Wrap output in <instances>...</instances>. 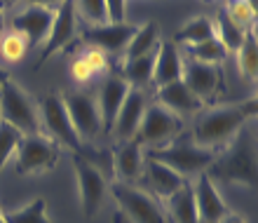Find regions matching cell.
Listing matches in <instances>:
<instances>
[{
  "label": "cell",
  "mask_w": 258,
  "mask_h": 223,
  "mask_svg": "<svg viewBox=\"0 0 258 223\" xmlns=\"http://www.w3.org/2000/svg\"><path fill=\"white\" fill-rule=\"evenodd\" d=\"M181 129H183V118L162 108L160 103H148L132 141L139 146H148V148H162L181 134Z\"/></svg>",
  "instance_id": "5b68a950"
},
{
  "label": "cell",
  "mask_w": 258,
  "mask_h": 223,
  "mask_svg": "<svg viewBox=\"0 0 258 223\" xmlns=\"http://www.w3.org/2000/svg\"><path fill=\"white\" fill-rule=\"evenodd\" d=\"M239 57V71L244 75L246 80L256 82V75H258V42H256V26L253 31H246V38L242 42V47L237 49Z\"/></svg>",
  "instance_id": "83f0119b"
},
{
  "label": "cell",
  "mask_w": 258,
  "mask_h": 223,
  "mask_svg": "<svg viewBox=\"0 0 258 223\" xmlns=\"http://www.w3.org/2000/svg\"><path fill=\"white\" fill-rule=\"evenodd\" d=\"M246 5L251 7L253 12H258V0H246Z\"/></svg>",
  "instance_id": "ab89813d"
},
{
  "label": "cell",
  "mask_w": 258,
  "mask_h": 223,
  "mask_svg": "<svg viewBox=\"0 0 258 223\" xmlns=\"http://www.w3.org/2000/svg\"><path fill=\"white\" fill-rule=\"evenodd\" d=\"M136 33V26L132 24H101V26L82 28V40L89 47H96L106 54H122L129 45L132 35Z\"/></svg>",
  "instance_id": "4fadbf2b"
},
{
  "label": "cell",
  "mask_w": 258,
  "mask_h": 223,
  "mask_svg": "<svg viewBox=\"0 0 258 223\" xmlns=\"http://www.w3.org/2000/svg\"><path fill=\"white\" fill-rule=\"evenodd\" d=\"M71 75H73L75 82H80V85H85V82L92 80V68H89V64L85 61V57H78V59H73V64H71Z\"/></svg>",
  "instance_id": "e575fe53"
},
{
  "label": "cell",
  "mask_w": 258,
  "mask_h": 223,
  "mask_svg": "<svg viewBox=\"0 0 258 223\" xmlns=\"http://www.w3.org/2000/svg\"><path fill=\"white\" fill-rule=\"evenodd\" d=\"M157 103L162 108L171 110L174 115H192V113H200L204 103L192 94L190 89L183 85V80H174L169 85H162L157 87Z\"/></svg>",
  "instance_id": "ac0fdd59"
},
{
  "label": "cell",
  "mask_w": 258,
  "mask_h": 223,
  "mask_svg": "<svg viewBox=\"0 0 258 223\" xmlns=\"http://www.w3.org/2000/svg\"><path fill=\"white\" fill-rule=\"evenodd\" d=\"M0 223H5V216H3V211H0Z\"/></svg>",
  "instance_id": "b9f144b4"
},
{
  "label": "cell",
  "mask_w": 258,
  "mask_h": 223,
  "mask_svg": "<svg viewBox=\"0 0 258 223\" xmlns=\"http://www.w3.org/2000/svg\"><path fill=\"white\" fill-rule=\"evenodd\" d=\"M52 21H54V10L42 5H28L19 14H14L12 28L14 33H19L26 40L28 47H38L40 42L47 40Z\"/></svg>",
  "instance_id": "8fae6325"
},
{
  "label": "cell",
  "mask_w": 258,
  "mask_h": 223,
  "mask_svg": "<svg viewBox=\"0 0 258 223\" xmlns=\"http://www.w3.org/2000/svg\"><path fill=\"white\" fill-rule=\"evenodd\" d=\"M12 5H17V0H0V10H10Z\"/></svg>",
  "instance_id": "f35d334b"
},
{
  "label": "cell",
  "mask_w": 258,
  "mask_h": 223,
  "mask_svg": "<svg viewBox=\"0 0 258 223\" xmlns=\"http://www.w3.org/2000/svg\"><path fill=\"white\" fill-rule=\"evenodd\" d=\"M181 80L192 94L200 99V101H209L221 92L223 87V78H221V71L218 66H211V64H200V61L188 59L183 64V75Z\"/></svg>",
  "instance_id": "5bb4252c"
},
{
  "label": "cell",
  "mask_w": 258,
  "mask_h": 223,
  "mask_svg": "<svg viewBox=\"0 0 258 223\" xmlns=\"http://www.w3.org/2000/svg\"><path fill=\"white\" fill-rule=\"evenodd\" d=\"M155 52H148L143 57L136 59H127L124 61V73L122 78L127 80V85L132 89H146L153 82V66H155Z\"/></svg>",
  "instance_id": "603a6c76"
},
{
  "label": "cell",
  "mask_w": 258,
  "mask_h": 223,
  "mask_svg": "<svg viewBox=\"0 0 258 223\" xmlns=\"http://www.w3.org/2000/svg\"><path fill=\"white\" fill-rule=\"evenodd\" d=\"M129 89L132 87L127 85V80L117 73L108 75V78L103 80V85L99 87V103H96V106H99V113H101L103 132H110V129H113L115 115H117V110H120V106H122Z\"/></svg>",
  "instance_id": "e0dca14e"
},
{
  "label": "cell",
  "mask_w": 258,
  "mask_h": 223,
  "mask_svg": "<svg viewBox=\"0 0 258 223\" xmlns=\"http://www.w3.org/2000/svg\"><path fill=\"white\" fill-rule=\"evenodd\" d=\"M63 0H31V5H42V7H49V10H52V7H59L61 5Z\"/></svg>",
  "instance_id": "74e56055"
},
{
  "label": "cell",
  "mask_w": 258,
  "mask_h": 223,
  "mask_svg": "<svg viewBox=\"0 0 258 223\" xmlns=\"http://www.w3.org/2000/svg\"><path fill=\"white\" fill-rule=\"evenodd\" d=\"M0 26H3V10H0Z\"/></svg>",
  "instance_id": "7bdbcfd3"
},
{
  "label": "cell",
  "mask_w": 258,
  "mask_h": 223,
  "mask_svg": "<svg viewBox=\"0 0 258 223\" xmlns=\"http://www.w3.org/2000/svg\"><path fill=\"white\" fill-rule=\"evenodd\" d=\"M0 120H5L14 129H19L21 136L42 134L38 103L10 75L0 82Z\"/></svg>",
  "instance_id": "3957f363"
},
{
  "label": "cell",
  "mask_w": 258,
  "mask_h": 223,
  "mask_svg": "<svg viewBox=\"0 0 258 223\" xmlns=\"http://www.w3.org/2000/svg\"><path fill=\"white\" fill-rule=\"evenodd\" d=\"M14 155H17V172L21 176H35L54 169L61 150L49 136L31 134V136H21Z\"/></svg>",
  "instance_id": "ba28073f"
},
{
  "label": "cell",
  "mask_w": 258,
  "mask_h": 223,
  "mask_svg": "<svg viewBox=\"0 0 258 223\" xmlns=\"http://www.w3.org/2000/svg\"><path fill=\"white\" fill-rule=\"evenodd\" d=\"M148 108V96L143 89H129L127 96H124L122 106L115 115V122H113V129L115 136L120 141H132L136 136V129L143 120V113Z\"/></svg>",
  "instance_id": "9a60e30c"
},
{
  "label": "cell",
  "mask_w": 258,
  "mask_h": 223,
  "mask_svg": "<svg viewBox=\"0 0 258 223\" xmlns=\"http://www.w3.org/2000/svg\"><path fill=\"white\" fill-rule=\"evenodd\" d=\"M181 75H183V59L178 54L176 42H160L155 54V66H153V82L157 87H162V85H169L174 80H181Z\"/></svg>",
  "instance_id": "44dd1931"
},
{
  "label": "cell",
  "mask_w": 258,
  "mask_h": 223,
  "mask_svg": "<svg viewBox=\"0 0 258 223\" xmlns=\"http://www.w3.org/2000/svg\"><path fill=\"white\" fill-rule=\"evenodd\" d=\"M5 78H7V73H3V71H0V82L5 80Z\"/></svg>",
  "instance_id": "60d3db41"
},
{
  "label": "cell",
  "mask_w": 258,
  "mask_h": 223,
  "mask_svg": "<svg viewBox=\"0 0 258 223\" xmlns=\"http://www.w3.org/2000/svg\"><path fill=\"white\" fill-rule=\"evenodd\" d=\"M192 195H195V209L200 223H221L228 214V204L223 202L221 193L216 190V183L207 174H200L192 183Z\"/></svg>",
  "instance_id": "2e32d148"
},
{
  "label": "cell",
  "mask_w": 258,
  "mask_h": 223,
  "mask_svg": "<svg viewBox=\"0 0 258 223\" xmlns=\"http://www.w3.org/2000/svg\"><path fill=\"white\" fill-rule=\"evenodd\" d=\"M26 49H28V45L19 33H5L0 38V54H3V59H5L7 64L21 61L24 54H26Z\"/></svg>",
  "instance_id": "d6a6232c"
},
{
  "label": "cell",
  "mask_w": 258,
  "mask_h": 223,
  "mask_svg": "<svg viewBox=\"0 0 258 223\" xmlns=\"http://www.w3.org/2000/svg\"><path fill=\"white\" fill-rule=\"evenodd\" d=\"M143 174H146V181H148V186L153 188L155 197H160L164 202H167L176 190H181L185 183H188V179L178 176L174 169H169L167 164L155 162V160H146V162H143Z\"/></svg>",
  "instance_id": "ffe728a7"
},
{
  "label": "cell",
  "mask_w": 258,
  "mask_h": 223,
  "mask_svg": "<svg viewBox=\"0 0 258 223\" xmlns=\"http://www.w3.org/2000/svg\"><path fill=\"white\" fill-rule=\"evenodd\" d=\"M106 12H108L110 24H124L127 17V0H106Z\"/></svg>",
  "instance_id": "d590c367"
},
{
  "label": "cell",
  "mask_w": 258,
  "mask_h": 223,
  "mask_svg": "<svg viewBox=\"0 0 258 223\" xmlns=\"http://www.w3.org/2000/svg\"><path fill=\"white\" fill-rule=\"evenodd\" d=\"M73 5H75V17H80L87 26L108 24L106 0H73Z\"/></svg>",
  "instance_id": "f546056e"
},
{
  "label": "cell",
  "mask_w": 258,
  "mask_h": 223,
  "mask_svg": "<svg viewBox=\"0 0 258 223\" xmlns=\"http://www.w3.org/2000/svg\"><path fill=\"white\" fill-rule=\"evenodd\" d=\"M214 26H216V38L223 42V47L228 49V52H237V49L242 47V42H244V38H246V31L235 26V24L228 19L225 12L218 14V19L214 21Z\"/></svg>",
  "instance_id": "f1b7e54d"
},
{
  "label": "cell",
  "mask_w": 258,
  "mask_h": 223,
  "mask_svg": "<svg viewBox=\"0 0 258 223\" xmlns=\"http://www.w3.org/2000/svg\"><path fill=\"white\" fill-rule=\"evenodd\" d=\"M167 211L174 223H200L195 209V195H192V183H185L181 190L167 200Z\"/></svg>",
  "instance_id": "7402d4cb"
},
{
  "label": "cell",
  "mask_w": 258,
  "mask_h": 223,
  "mask_svg": "<svg viewBox=\"0 0 258 223\" xmlns=\"http://www.w3.org/2000/svg\"><path fill=\"white\" fill-rule=\"evenodd\" d=\"M63 106L68 110V118L73 122L75 132L80 136V141H94L96 136L103 132L101 127V113L99 106L87 92H73L63 96Z\"/></svg>",
  "instance_id": "9c48e42d"
},
{
  "label": "cell",
  "mask_w": 258,
  "mask_h": 223,
  "mask_svg": "<svg viewBox=\"0 0 258 223\" xmlns=\"http://www.w3.org/2000/svg\"><path fill=\"white\" fill-rule=\"evenodd\" d=\"M188 57L192 61H200V64H211V66H218L223 64L225 57H228V49L223 47V42L218 40L216 35L209 38L204 42H197V45H188Z\"/></svg>",
  "instance_id": "484cf974"
},
{
  "label": "cell",
  "mask_w": 258,
  "mask_h": 223,
  "mask_svg": "<svg viewBox=\"0 0 258 223\" xmlns=\"http://www.w3.org/2000/svg\"><path fill=\"white\" fill-rule=\"evenodd\" d=\"M21 141V132L14 129L12 125H7L5 120H0V172L5 169L7 160L14 155V150Z\"/></svg>",
  "instance_id": "4dcf8cb0"
},
{
  "label": "cell",
  "mask_w": 258,
  "mask_h": 223,
  "mask_svg": "<svg viewBox=\"0 0 258 223\" xmlns=\"http://www.w3.org/2000/svg\"><path fill=\"white\" fill-rule=\"evenodd\" d=\"M256 110H258L256 96H251V99H246L242 103H235V106L211 108L195 120L192 139L202 148L209 150L225 148L239 134V129H244L246 122L256 118Z\"/></svg>",
  "instance_id": "6da1fadb"
},
{
  "label": "cell",
  "mask_w": 258,
  "mask_h": 223,
  "mask_svg": "<svg viewBox=\"0 0 258 223\" xmlns=\"http://www.w3.org/2000/svg\"><path fill=\"white\" fill-rule=\"evenodd\" d=\"M82 57H85V61L89 64L92 73H106V71H108V54L101 52V49L87 47V54H82Z\"/></svg>",
  "instance_id": "836d02e7"
},
{
  "label": "cell",
  "mask_w": 258,
  "mask_h": 223,
  "mask_svg": "<svg viewBox=\"0 0 258 223\" xmlns=\"http://www.w3.org/2000/svg\"><path fill=\"white\" fill-rule=\"evenodd\" d=\"M75 181L80 193V209L87 218L96 216L106 195V179L94 164L85 157H75Z\"/></svg>",
  "instance_id": "30bf717a"
},
{
  "label": "cell",
  "mask_w": 258,
  "mask_h": 223,
  "mask_svg": "<svg viewBox=\"0 0 258 223\" xmlns=\"http://www.w3.org/2000/svg\"><path fill=\"white\" fill-rule=\"evenodd\" d=\"M211 181L237 183L253 188L256 186V148L249 129H239V134L223 148V153L214 157V162L204 172Z\"/></svg>",
  "instance_id": "7a4b0ae2"
},
{
  "label": "cell",
  "mask_w": 258,
  "mask_h": 223,
  "mask_svg": "<svg viewBox=\"0 0 258 223\" xmlns=\"http://www.w3.org/2000/svg\"><path fill=\"white\" fill-rule=\"evenodd\" d=\"M110 193L127 223H167V214L162 211L160 202L146 190L134 188L129 183H113Z\"/></svg>",
  "instance_id": "52a82bcc"
},
{
  "label": "cell",
  "mask_w": 258,
  "mask_h": 223,
  "mask_svg": "<svg viewBox=\"0 0 258 223\" xmlns=\"http://www.w3.org/2000/svg\"><path fill=\"white\" fill-rule=\"evenodd\" d=\"M113 172L120 179V183H132L139 181L143 174V155L141 146L134 141H122L120 146L113 148Z\"/></svg>",
  "instance_id": "d6986e66"
},
{
  "label": "cell",
  "mask_w": 258,
  "mask_h": 223,
  "mask_svg": "<svg viewBox=\"0 0 258 223\" xmlns=\"http://www.w3.org/2000/svg\"><path fill=\"white\" fill-rule=\"evenodd\" d=\"M3 216H5V223H52L47 216V202L42 197H35L14 211H5Z\"/></svg>",
  "instance_id": "4316f807"
},
{
  "label": "cell",
  "mask_w": 258,
  "mask_h": 223,
  "mask_svg": "<svg viewBox=\"0 0 258 223\" xmlns=\"http://www.w3.org/2000/svg\"><path fill=\"white\" fill-rule=\"evenodd\" d=\"M223 12L228 14V19H230L235 26L242 28V31L249 26H256V12L246 5V0H228V5H225Z\"/></svg>",
  "instance_id": "1f68e13d"
},
{
  "label": "cell",
  "mask_w": 258,
  "mask_h": 223,
  "mask_svg": "<svg viewBox=\"0 0 258 223\" xmlns=\"http://www.w3.org/2000/svg\"><path fill=\"white\" fill-rule=\"evenodd\" d=\"M75 31H78V17H75V5L73 0H63L61 5L56 7L54 12V21H52V28H49V35L45 40V47L40 52V59L35 64V68H40L49 57L59 52L61 47H66L68 42L73 40Z\"/></svg>",
  "instance_id": "7c38bea8"
},
{
  "label": "cell",
  "mask_w": 258,
  "mask_h": 223,
  "mask_svg": "<svg viewBox=\"0 0 258 223\" xmlns=\"http://www.w3.org/2000/svg\"><path fill=\"white\" fill-rule=\"evenodd\" d=\"M221 223H246V221H244V216H242V214H232V211H228Z\"/></svg>",
  "instance_id": "8d00e7d4"
},
{
  "label": "cell",
  "mask_w": 258,
  "mask_h": 223,
  "mask_svg": "<svg viewBox=\"0 0 258 223\" xmlns=\"http://www.w3.org/2000/svg\"><path fill=\"white\" fill-rule=\"evenodd\" d=\"M214 157H216V150L202 148L195 141H178V139H174V141L162 146V148L148 150V160L167 164V167L174 169L183 179L204 174L209 169V164L214 162Z\"/></svg>",
  "instance_id": "277c9868"
},
{
  "label": "cell",
  "mask_w": 258,
  "mask_h": 223,
  "mask_svg": "<svg viewBox=\"0 0 258 223\" xmlns=\"http://www.w3.org/2000/svg\"><path fill=\"white\" fill-rule=\"evenodd\" d=\"M38 113H40V127L45 136H49L56 146H66L73 153H82V141L75 132L71 118H68L63 96L47 94L38 106Z\"/></svg>",
  "instance_id": "8992f818"
},
{
  "label": "cell",
  "mask_w": 258,
  "mask_h": 223,
  "mask_svg": "<svg viewBox=\"0 0 258 223\" xmlns=\"http://www.w3.org/2000/svg\"><path fill=\"white\" fill-rule=\"evenodd\" d=\"M157 49V26L153 21H148L146 26L136 28V33L132 35L129 45L124 47V59H136V57H143L148 52H155Z\"/></svg>",
  "instance_id": "d4e9b609"
},
{
  "label": "cell",
  "mask_w": 258,
  "mask_h": 223,
  "mask_svg": "<svg viewBox=\"0 0 258 223\" xmlns=\"http://www.w3.org/2000/svg\"><path fill=\"white\" fill-rule=\"evenodd\" d=\"M216 35V26L209 17H195V19L185 21L181 31L176 33L174 42H185V45H197V42H204Z\"/></svg>",
  "instance_id": "cb8c5ba5"
}]
</instances>
